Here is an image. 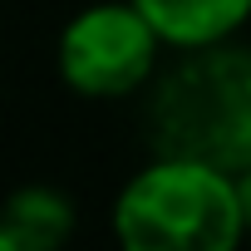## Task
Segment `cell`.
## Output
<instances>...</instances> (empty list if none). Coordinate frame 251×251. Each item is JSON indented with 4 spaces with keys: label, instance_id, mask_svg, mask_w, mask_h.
<instances>
[{
    "label": "cell",
    "instance_id": "8992f818",
    "mask_svg": "<svg viewBox=\"0 0 251 251\" xmlns=\"http://www.w3.org/2000/svg\"><path fill=\"white\" fill-rule=\"evenodd\" d=\"M241 202H246V222H251V173H241Z\"/></svg>",
    "mask_w": 251,
    "mask_h": 251
},
{
    "label": "cell",
    "instance_id": "277c9868",
    "mask_svg": "<svg viewBox=\"0 0 251 251\" xmlns=\"http://www.w3.org/2000/svg\"><path fill=\"white\" fill-rule=\"evenodd\" d=\"M133 5L153 20L163 45H177V50L231 40L251 15V0H133Z\"/></svg>",
    "mask_w": 251,
    "mask_h": 251
},
{
    "label": "cell",
    "instance_id": "3957f363",
    "mask_svg": "<svg viewBox=\"0 0 251 251\" xmlns=\"http://www.w3.org/2000/svg\"><path fill=\"white\" fill-rule=\"evenodd\" d=\"M163 35L133 0L89 5L59 40V74L84 99H118L148 84Z\"/></svg>",
    "mask_w": 251,
    "mask_h": 251
},
{
    "label": "cell",
    "instance_id": "5b68a950",
    "mask_svg": "<svg viewBox=\"0 0 251 251\" xmlns=\"http://www.w3.org/2000/svg\"><path fill=\"white\" fill-rule=\"evenodd\" d=\"M74 236V202L54 187H20L0 217V251H54Z\"/></svg>",
    "mask_w": 251,
    "mask_h": 251
},
{
    "label": "cell",
    "instance_id": "6da1fadb",
    "mask_svg": "<svg viewBox=\"0 0 251 251\" xmlns=\"http://www.w3.org/2000/svg\"><path fill=\"white\" fill-rule=\"evenodd\" d=\"M148 143L158 158L251 173V50L217 40L177 59L148 99Z\"/></svg>",
    "mask_w": 251,
    "mask_h": 251
},
{
    "label": "cell",
    "instance_id": "7a4b0ae2",
    "mask_svg": "<svg viewBox=\"0 0 251 251\" xmlns=\"http://www.w3.org/2000/svg\"><path fill=\"white\" fill-rule=\"evenodd\" d=\"M246 226L241 177L192 158H153L113 207V231L133 251H226Z\"/></svg>",
    "mask_w": 251,
    "mask_h": 251
}]
</instances>
